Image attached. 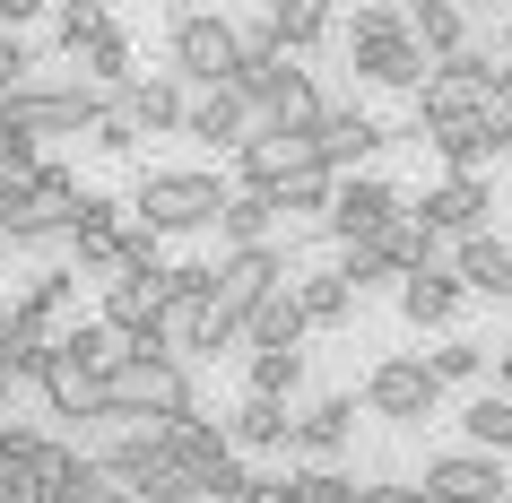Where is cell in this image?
<instances>
[{
    "label": "cell",
    "instance_id": "obj_14",
    "mask_svg": "<svg viewBox=\"0 0 512 503\" xmlns=\"http://www.w3.org/2000/svg\"><path fill=\"white\" fill-rule=\"evenodd\" d=\"M417 486H434V503H504V460H495V451H434L426 460V477H417Z\"/></svg>",
    "mask_w": 512,
    "mask_h": 503
},
{
    "label": "cell",
    "instance_id": "obj_36",
    "mask_svg": "<svg viewBox=\"0 0 512 503\" xmlns=\"http://www.w3.org/2000/svg\"><path fill=\"white\" fill-rule=\"evenodd\" d=\"M79 79H96L105 96H122V87L139 79V70H131V35H122V27H105V35H96V44L79 53Z\"/></svg>",
    "mask_w": 512,
    "mask_h": 503
},
{
    "label": "cell",
    "instance_id": "obj_31",
    "mask_svg": "<svg viewBox=\"0 0 512 503\" xmlns=\"http://www.w3.org/2000/svg\"><path fill=\"white\" fill-rule=\"evenodd\" d=\"M426 365L443 391H478L486 373H495V356H486V339H460V330H443V339L426 347Z\"/></svg>",
    "mask_w": 512,
    "mask_h": 503
},
{
    "label": "cell",
    "instance_id": "obj_4",
    "mask_svg": "<svg viewBox=\"0 0 512 503\" xmlns=\"http://www.w3.org/2000/svg\"><path fill=\"white\" fill-rule=\"evenodd\" d=\"M183 408H200L191 365L165 356V347H148V339H139L131 365L105 373V425H148V417H183Z\"/></svg>",
    "mask_w": 512,
    "mask_h": 503
},
{
    "label": "cell",
    "instance_id": "obj_37",
    "mask_svg": "<svg viewBox=\"0 0 512 503\" xmlns=\"http://www.w3.org/2000/svg\"><path fill=\"white\" fill-rule=\"evenodd\" d=\"M330 191H339V174H330V165H313V174H296V183H278L270 200H278V217H296V226H322V217H330Z\"/></svg>",
    "mask_w": 512,
    "mask_h": 503
},
{
    "label": "cell",
    "instance_id": "obj_30",
    "mask_svg": "<svg viewBox=\"0 0 512 503\" xmlns=\"http://www.w3.org/2000/svg\"><path fill=\"white\" fill-rule=\"evenodd\" d=\"M18 304H27L35 321H53V330H70V321H79V313H70V304H79V269H70V261H44L27 287H18Z\"/></svg>",
    "mask_w": 512,
    "mask_h": 503
},
{
    "label": "cell",
    "instance_id": "obj_54",
    "mask_svg": "<svg viewBox=\"0 0 512 503\" xmlns=\"http://www.w3.org/2000/svg\"><path fill=\"white\" fill-rule=\"evenodd\" d=\"M400 9H426V0H400Z\"/></svg>",
    "mask_w": 512,
    "mask_h": 503
},
{
    "label": "cell",
    "instance_id": "obj_5",
    "mask_svg": "<svg viewBox=\"0 0 512 503\" xmlns=\"http://www.w3.org/2000/svg\"><path fill=\"white\" fill-rule=\"evenodd\" d=\"M165 70H183L191 87H217L243 70V27L226 9H183L174 27H165Z\"/></svg>",
    "mask_w": 512,
    "mask_h": 503
},
{
    "label": "cell",
    "instance_id": "obj_29",
    "mask_svg": "<svg viewBox=\"0 0 512 503\" xmlns=\"http://www.w3.org/2000/svg\"><path fill=\"white\" fill-rule=\"evenodd\" d=\"M157 304H165V269L157 278H105V321L113 330L148 339V330H157Z\"/></svg>",
    "mask_w": 512,
    "mask_h": 503
},
{
    "label": "cell",
    "instance_id": "obj_6",
    "mask_svg": "<svg viewBox=\"0 0 512 503\" xmlns=\"http://www.w3.org/2000/svg\"><path fill=\"white\" fill-rule=\"evenodd\" d=\"M365 417L400 425V434H417V425L443 417V382H434L426 356H382L374 373H365Z\"/></svg>",
    "mask_w": 512,
    "mask_h": 503
},
{
    "label": "cell",
    "instance_id": "obj_50",
    "mask_svg": "<svg viewBox=\"0 0 512 503\" xmlns=\"http://www.w3.org/2000/svg\"><path fill=\"white\" fill-rule=\"evenodd\" d=\"M460 9H469V18H495V9H512V0H460Z\"/></svg>",
    "mask_w": 512,
    "mask_h": 503
},
{
    "label": "cell",
    "instance_id": "obj_27",
    "mask_svg": "<svg viewBox=\"0 0 512 503\" xmlns=\"http://www.w3.org/2000/svg\"><path fill=\"white\" fill-rule=\"evenodd\" d=\"M296 295H304V321H313V330H348V321H356V304H365V295H356L348 278H339V261H330V269H304V278H296Z\"/></svg>",
    "mask_w": 512,
    "mask_h": 503
},
{
    "label": "cell",
    "instance_id": "obj_7",
    "mask_svg": "<svg viewBox=\"0 0 512 503\" xmlns=\"http://www.w3.org/2000/svg\"><path fill=\"white\" fill-rule=\"evenodd\" d=\"M235 87L252 96V113H261V131H322V113H330L322 79H313L304 61H270V70H243Z\"/></svg>",
    "mask_w": 512,
    "mask_h": 503
},
{
    "label": "cell",
    "instance_id": "obj_1",
    "mask_svg": "<svg viewBox=\"0 0 512 503\" xmlns=\"http://www.w3.org/2000/svg\"><path fill=\"white\" fill-rule=\"evenodd\" d=\"M348 70L365 87H382V96H417L426 87V44L408 35V9L400 0H356V18H348Z\"/></svg>",
    "mask_w": 512,
    "mask_h": 503
},
{
    "label": "cell",
    "instance_id": "obj_17",
    "mask_svg": "<svg viewBox=\"0 0 512 503\" xmlns=\"http://www.w3.org/2000/svg\"><path fill=\"white\" fill-rule=\"evenodd\" d=\"M35 391H44V408L70 425H105V373H87L79 356H61L53 347V365L35 373Z\"/></svg>",
    "mask_w": 512,
    "mask_h": 503
},
{
    "label": "cell",
    "instance_id": "obj_25",
    "mask_svg": "<svg viewBox=\"0 0 512 503\" xmlns=\"http://www.w3.org/2000/svg\"><path fill=\"white\" fill-rule=\"evenodd\" d=\"M304 339H313V321H304L296 278H287V287H270L261 304H252V321H243V347H304Z\"/></svg>",
    "mask_w": 512,
    "mask_h": 503
},
{
    "label": "cell",
    "instance_id": "obj_19",
    "mask_svg": "<svg viewBox=\"0 0 512 503\" xmlns=\"http://www.w3.org/2000/svg\"><path fill=\"white\" fill-rule=\"evenodd\" d=\"M391 295H400V321L426 339V330H452V321H460V295H469V287H460L452 261H443V269H417V278H400Z\"/></svg>",
    "mask_w": 512,
    "mask_h": 503
},
{
    "label": "cell",
    "instance_id": "obj_42",
    "mask_svg": "<svg viewBox=\"0 0 512 503\" xmlns=\"http://www.w3.org/2000/svg\"><path fill=\"white\" fill-rule=\"evenodd\" d=\"M486 139H495V148H512V61H504V70H495V87H486Z\"/></svg>",
    "mask_w": 512,
    "mask_h": 503
},
{
    "label": "cell",
    "instance_id": "obj_40",
    "mask_svg": "<svg viewBox=\"0 0 512 503\" xmlns=\"http://www.w3.org/2000/svg\"><path fill=\"white\" fill-rule=\"evenodd\" d=\"M356 477L339 469V460H304V469H287V503H348Z\"/></svg>",
    "mask_w": 512,
    "mask_h": 503
},
{
    "label": "cell",
    "instance_id": "obj_32",
    "mask_svg": "<svg viewBox=\"0 0 512 503\" xmlns=\"http://www.w3.org/2000/svg\"><path fill=\"white\" fill-rule=\"evenodd\" d=\"M460 443L512 460V391H478L469 399V408H460Z\"/></svg>",
    "mask_w": 512,
    "mask_h": 503
},
{
    "label": "cell",
    "instance_id": "obj_46",
    "mask_svg": "<svg viewBox=\"0 0 512 503\" xmlns=\"http://www.w3.org/2000/svg\"><path fill=\"white\" fill-rule=\"evenodd\" d=\"M391 495H400V477H365V486H356L348 503H391Z\"/></svg>",
    "mask_w": 512,
    "mask_h": 503
},
{
    "label": "cell",
    "instance_id": "obj_28",
    "mask_svg": "<svg viewBox=\"0 0 512 503\" xmlns=\"http://www.w3.org/2000/svg\"><path fill=\"white\" fill-rule=\"evenodd\" d=\"M217 243H226V252H243V243H278V200L235 183V200L217 209Z\"/></svg>",
    "mask_w": 512,
    "mask_h": 503
},
{
    "label": "cell",
    "instance_id": "obj_15",
    "mask_svg": "<svg viewBox=\"0 0 512 503\" xmlns=\"http://www.w3.org/2000/svg\"><path fill=\"white\" fill-rule=\"evenodd\" d=\"M348 443H356V391L296 399V443L287 451H304V460H348Z\"/></svg>",
    "mask_w": 512,
    "mask_h": 503
},
{
    "label": "cell",
    "instance_id": "obj_33",
    "mask_svg": "<svg viewBox=\"0 0 512 503\" xmlns=\"http://www.w3.org/2000/svg\"><path fill=\"white\" fill-rule=\"evenodd\" d=\"M408 35L426 44V61H452V53H469V9L460 0H426V9H408Z\"/></svg>",
    "mask_w": 512,
    "mask_h": 503
},
{
    "label": "cell",
    "instance_id": "obj_13",
    "mask_svg": "<svg viewBox=\"0 0 512 503\" xmlns=\"http://www.w3.org/2000/svg\"><path fill=\"white\" fill-rule=\"evenodd\" d=\"M113 105L131 113V131L139 139H183V113H191V79L183 70H139Z\"/></svg>",
    "mask_w": 512,
    "mask_h": 503
},
{
    "label": "cell",
    "instance_id": "obj_12",
    "mask_svg": "<svg viewBox=\"0 0 512 503\" xmlns=\"http://www.w3.org/2000/svg\"><path fill=\"white\" fill-rule=\"evenodd\" d=\"M252 131H261V113H252V96H243L235 79H217V87H191L183 139H200V148H226V157H235V148H243Z\"/></svg>",
    "mask_w": 512,
    "mask_h": 503
},
{
    "label": "cell",
    "instance_id": "obj_45",
    "mask_svg": "<svg viewBox=\"0 0 512 503\" xmlns=\"http://www.w3.org/2000/svg\"><path fill=\"white\" fill-rule=\"evenodd\" d=\"M235 503H287V477H261V469H252V486H243Z\"/></svg>",
    "mask_w": 512,
    "mask_h": 503
},
{
    "label": "cell",
    "instance_id": "obj_3",
    "mask_svg": "<svg viewBox=\"0 0 512 503\" xmlns=\"http://www.w3.org/2000/svg\"><path fill=\"white\" fill-rule=\"evenodd\" d=\"M235 200V183H217L209 165H148L131 183V217L139 226H157L165 243L183 235H217V209Z\"/></svg>",
    "mask_w": 512,
    "mask_h": 503
},
{
    "label": "cell",
    "instance_id": "obj_16",
    "mask_svg": "<svg viewBox=\"0 0 512 503\" xmlns=\"http://www.w3.org/2000/svg\"><path fill=\"white\" fill-rule=\"evenodd\" d=\"M313 139H322V165H330V174H365V165H374L382 148H391V131H382V122H374L365 105H330Z\"/></svg>",
    "mask_w": 512,
    "mask_h": 503
},
{
    "label": "cell",
    "instance_id": "obj_48",
    "mask_svg": "<svg viewBox=\"0 0 512 503\" xmlns=\"http://www.w3.org/2000/svg\"><path fill=\"white\" fill-rule=\"evenodd\" d=\"M495 391H512V339L495 347Z\"/></svg>",
    "mask_w": 512,
    "mask_h": 503
},
{
    "label": "cell",
    "instance_id": "obj_35",
    "mask_svg": "<svg viewBox=\"0 0 512 503\" xmlns=\"http://www.w3.org/2000/svg\"><path fill=\"white\" fill-rule=\"evenodd\" d=\"M105 27H113V9H105V0H53V53H61V61H79Z\"/></svg>",
    "mask_w": 512,
    "mask_h": 503
},
{
    "label": "cell",
    "instance_id": "obj_47",
    "mask_svg": "<svg viewBox=\"0 0 512 503\" xmlns=\"http://www.w3.org/2000/svg\"><path fill=\"white\" fill-rule=\"evenodd\" d=\"M0 425H18V373H0Z\"/></svg>",
    "mask_w": 512,
    "mask_h": 503
},
{
    "label": "cell",
    "instance_id": "obj_9",
    "mask_svg": "<svg viewBox=\"0 0 512 503\" xmlns=\"http://www.w3.org/2000/svg\"><path fill=\"white\" fill-rule=\"evenodd\" d=\"M400 209H408V191L391 183V174H374V165H365V174H339L322 235H330V243H365V235H382V226H391Z\"/></svg>",
    "mask_w": 512,
    "mask_h": 503
},
{
    "label": "cell",
    "instance_id": "obj_38",
    "mask_svg": "<svg viewBox=\"0 0 512 503\" xmlns=\"http://www.w3.org/2000/svg\"><path fill=\"white\" fill-rule=\"evenodd\" d=\"M157 269H165V235L131 217V226L113 235V269H105V278H157Z\"/></svg>",
    "mask_w": 512,
    "mask_h": 503
},
{
    "label": "cell",
    "instance_id": "obj_2",
    "mask_svg": "<svg viewBox=\"0 0 512 503\" xmlns=\"http://www.w3.org/2000/svg\"><path fill=\"white\" fill-rule=\"evenodd\" d=\"M105 113H113V96L96 79H79V61L70 70H44L35 61L27 79L9 87V131H27V139H87Z\"/></svg>",
    "mask_w": 512,
    "mask_h": 503
},
{
    "label": "cell",
    "instance_id": "obj_18",
    "mask_svg": "<svg viewBox=\"0 0 512 503\" xmlns=\"http://www.w3.org/2000/svg\"><path fill=\"white\" fill-rule=\"evenodd\" d=\"M408 139H417V148H434V157H443V174H486V165L504 157V148L486 139V113H460V122H426V131L408 122Z\"/></svg>",
    "mask_w": 512,
    "mask_h": 503
},
{
    "label": "cell",
    "instance_id": "obj_34",
    "mask_svg": "<svg viewBox=\"0 0 512 503\" xmlns=\"http://www.w3.org/2000/svg\"><path fill=\"white\" fill-rule=\"evenodd\" d=\"M243 391L304 399V347H252V356H243Z\"/></svg>",
    "mask_w": 512,
    "mask_h": 503
},
{
    "label": "cell",
    "instance_id": "obj_44",
    "mask_svg": "<svg viewBox=\"0 0 512 503\" xmlns=\"http://www.w3.org/2000/svg\"><path fill=\"white\" fill-rule=\"evenodd\" d=\"M35 18H53V0H0V27H18V35H27Z\"/></svg>",
    "mask_w": 512,
    "mask_h": 503
},
{
    "label": "cell",
    "instance_id": "obj_22",
    "mask_svg": "<svg viewBox=\"0 0 512 503\" xmlns=\"http://www.w3.org/2000/svg\"><path fill=\"white\" fill-rule=\"evenodd\" d=\"M374 243H382V261H391V278H417V269H443V261H452V243L434 235V226H426L417 209H400Z\"/></svg>",
    "mask_w": 512,
    "mask_h": 503
},
{
    "label": "cell",
    "instance_id": "obj_41",
    "mask_svg": "<svg viewBox=\"0 0 512 503\" xmlns=\"http://www.w3.org/2000/svg\"><path fill=\"white\" fill-rule=\"evenodd\" d=\"M339 278H348L356 295H374V287H400L391 278V261H382V243L365 235V243H339Z\"/></svg>",
    "mask_w": 512,
    "mask_h": 503
},
{
    "label": "cell",
    "instance_id": "obj_52",
    "mask_svg": "<svg viewBox=\"0 0 512 503\" xmlns=\"http://www.w3.org/2000/svg\"><path fill=\"white\" fill-rule=\"evenodd\" d=\"M157 9H165V18H183V9H191V0H157Z\"/></svg>",
    "mask_w": 512,
    "mask_h": 503
},
{
    "label": "cell",
    "instance_id": "obj_11",
    "mask_svg": "<svg viewBox=\"0 0 512 503\" xmlns=\"http://www.w3.org/2000/svg\"><path fill=\"white\" fill-rule=\"evenodd\" d=\"M408 209L426 217L443 243H460V235H486V217H495V183H486V174H443V183H426V200H408Z\"/></svg>",
    "mask_w": 512,
    "mask_h": 503
},
{
    "label": "cell",
    "instance_id": "obj_20",
    "mask_svg": "<svg viewBox=\"0 0 512 503\" xmlns=\"http://www.w3.org/2000/svg\"><path fill=\"white\" fill-rule=\"evenodd\" d=\"M226 443H235V451H287V443H296V399L243 391L235 408H226Z\"/></svg>",
    "mask_w": 512,
    "mask_h": 503
},
{
    "label": "cell",
    "instance_id": "obj_21",
    "mask_svg": "<svg viewBox=\"0 0 512 503\" xmlns=\"http://www.w3.org/2000/svg\"><path fill=\"white\" fill-rule=\"evenodd\" d=\"M452 278L469 295H486V304H504L512 295V243L495 235V226H486V235H460L452 243Z\"/></svg>",
    "mask_w": 512,
    "mask_h": 503
},
{
    "label": "cell",
    "instance_id": "obj_43",
    "mask_svg": "<svg viewBox=\"0 0 512 503\" xmlns=\"http://www.w3.org/2000/svg\"><path fill=\"white\" fill-rule=\"evenodd\" d=\"M87 148H96V157H131V148H139V131H131V113L113 105L105 122H96V131H87Z\"/></svg>",
    "mask_w": 512,
    "mask_h": 503
},
{
    "label": "cell",
    "instance_id": "obj_24",
    "mask_svg": "<svg viewBox=\"0 0 512 503\" xmlns=\"http://www.w3.org/2000/svg\"><path fill=\"white\" fill-rule=\"evenodd\" d=\"M96 460H105V469H113V477H122V486L139 495V477L174 460V451H165V417H148V425H122V434H105V443H96Z\"/></svg>",
    "mask_w": 512,
    "mask_h": 503
},
{
    "label": "cell",
    "instance_id": "obj_53",
    "mask_svg": "<svg viewBox=\"0 0 512 503\" xmlns=\"http://www.w3.org/2000/svg\"><path fill=\"white\" fill-rule=\"evenodd\" d=\"M0 148H9V96H0Z\"/></svg>",
    "mask_w": 512,
    "mask_h": 503
},
{
    "label": "cell",
    "instance_id": "obj_49",
    "mask_svg": "<svg viewBox=\"0 0 512 503\" xmlns=\"http://www.w3.org/2000/svg\"><path fill=\"white\" fill-rule=\"evenodd\" d=\"M261 9H270V18H287V9H330V0H261Z\"/></svg>",
    "mask_w": 512,
    "mask_h": 503
},
{
    "label": "cell",
    "instance_id": "obj_26",
    "mask_svg": "<svg viewBox=\"0 0 512 503\" xmlns=\"http://www.w3.org/2000/svg\"><path fill=\"white\" fill-rule=\"evenodd\" d=\"M61 356H79L87 373H113V365H131V356H139V339L96 313V321H70V330H61Z\"/></svg>",
    "mask_w": 512,
    "mask_h": 503
},
{
    "label": "cell",
    "instance_id": "obj_8",
    "mask_svg": "<svg viewBox=\"0 0 512 503\" xmlns=\"http://www.w3.org/2000/svg\"><path fill=\"white\" fill-rule=\"evenodd\" d=\"M495 70H504V61L478 53V44H469V53H452V61H434L426 87L408 96V122L426 131V122H460V113H478V105H486V87H495Z\"/></svg>",
    "mask_w": 512,
    "mask_h": 503
},
{
    "label": "cell",
    "instance_id": "obj_10",
    "mask_svg": "<svg viewBox=\"0 0 512 503\" xmlns=\"http://www.w3.org/2000/svg\"><path fill=\"white\" fill-rule=\"evenodd\" d=\"M322 165V139L313 131H252L235 148V183L243 191H278V183H296V174H313Z\"/></svg>",
    "mask_w": 512,
    "mask_h": 503
},
{
    "label": "cell",
    "instance_id": "obj_51",
    "mask_svg": "<svg viewBox=\"0 0 512 503\" xmlns=\"http://www.w3.org/2000/svg\"><path fill=\"white\" fill-rule=\"evenodd\" d=\"M9 313H18V295H0V347H9Z\"/></svg>",
    "mask_w": 512,
    "mask_h": 503
},
{
    "label": "cell",
    "instance_id": "obj_23",
    "mask_svg": "<svg viewBox=\"0 0 512 503\" xmlns=\"http://www.w3.org/2000/svg\"><path fill=\"white\" fill-rule=\"evenodd\" d=\"M165 451H174V460L191 469V486H200V477H209L235 443H226V417H209V408H183V417H165Z\"/></svg>",
    "mask_w": 512,
    "mask_h": 503
},
{
    "label": "cell",
    "instance_id": "obj_39",
    "mask_svg": "<svg viewBox=\"0 0 512 503\" xmlns=\"http://www.w3.org/2000/svg\"><path fill=\"white\" fill-rule=\"evenodd\" d=\"M61 503H139V495L105 469V460H96V451H79V460H70V477H61Z\"/></svg>",
    "mask_w": 512,
    "mask_h": 503
}]
</instances>
